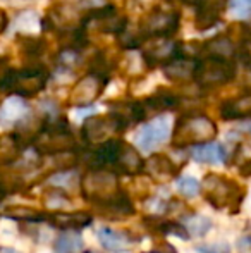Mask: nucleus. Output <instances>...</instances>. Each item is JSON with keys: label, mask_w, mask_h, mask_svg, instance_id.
<instances>
[{"label": "nucleus", "mask_w": 251, "mask_h": 253, "mask_svg": "<svg viewBox=\"0 0 251 253\" xmlns=\"http://www.w3.org/2000/svg\"><path fill=\"white\" fill-rule=\"evenodd\" d=\"M200 191L214 209L229 210L231 213L239 212L246 195L241 184L220 174H207L200 183Z\"/></svg>", "instance_id": "nucleus-1"}, {"label": "nucleus", "mask_w": 251, "mask_h": 253, "mask_svg": "<svg viewBox=\"0 0 251 253\" xmlns=\"http://www.w3.org/2000/svg\"><path fill=\"white\" fill-rule=\"evenodd\" d=\"M217 136V126L207 116H184L178 121L172 133L174 147H196V145L210 143Z\"/></svg>", "instance_id": "nucleus-2"}, {"label": "nucleus", "mask_w": 251, "mask_h": 253, "mask_svg": "<svg viewBox=\"0 0 251 253\" xmlns=\"http://www.w3.org/2000/svg\"><path fill=\"white\" fill-rule=\"evenodd\" d=\"M48 74L47 71L35 67V69L7 71L0 80V86L7 93H14L19 98H30L38 95L47 86Z\"/></svg>", "instance_id": "nucleus-3"}, {"label": "nucleus", "mask_w": 251, "mask_h": 253, "mask_svg": "<svg viewBox=\"0 0 251 253\" xmlns=\"http://www.w3.org/2000/svg\"><path fill=\"white\" fill-rule=\"evenodd\" d=\"M81 195L90 205L104 202L122 190L117 174L104 169H88L79 181Z\"/></svg>", "instance_id": "nucleus-4"}, {"label": "nucleus", "mask_w": 251, "mask_h": 253, "mask_svg": "<svg viewBox=\"0 0 251 253\" xmlns=\"http://www.w3.org/2000/svg\"><path fill=\"white\" fill-rule=\"evenodd\" d=\"M236 76V67L231 64V60L215 59L207 57L200 60L194 66L193 78L200 86L203 88H215L232 81Z\"/></svg>", "instance_id": "nucleus-5"}, {"label": "nucleus", "mask_w": 251, "mask_h": 253, "mask_svg": "<svg viewBox=\"0 0 251 253\" xmlns=\"http://www.w3.org/2000/svg\"><path fill=\"white\" fill-rule=\"evenodd\" d=\"M124 131L122 124L114 114H107V116H91L86 117L81 127V133L86 143L90 145H102L104 141L110 140L112 134Z\"/></svg>", "instance_id": "nucleus-6"}, {"label": "nucleus", "mask_w": 251, "mask_h": 253, "mask_svg": "<svg viewBox=\"0 0 251 253\" xmlns=\"http://www.w3.org/2000/svg\"><path fill=\"white\" fill-rule=\"evenodd\" d=\"M169 136H171V123L167 117L160 116L150 123H144L136 133L134 141L141 152H153L157 147L164 145Z\"/></svg>", "instance_id": "nucleus-7"}, {"label": "nucleus", "mask_w": 251, "mask_h": 253, "mask_svg": "<svg viewBox=\"0 0 251 253\" xmlns=\"http://www.w3.org/2000/svg\"><path fill=\"white\" fill-rule=\"evenodd\" d=\"M179 26V14L178 12H164V10L157 9L151 14H148L144 19L143 33L150 38H169L178 31Z\"/></svg>", "instance_id": "nucleus-8"}, {"label": "nucleus", "mask_w": 251, "mask_h": 253, "mask_svg": "<svg viewBox=\"0 0 251 253\" xmlns=\"http://www.w3.org/2000/svg\"><path fill=\"white\" fill-rule=\"evenodd\" d=\"M95 209V212L100 213L105 219H126V217H131L136 213V209H134V203L131 200L129 193H126L124 190H121L119 193H115L114 197L107 198L104 202H98L95 205H91Z\"/></svg>", "instance_id": "nucleus-9"}, {"label": "nucleus", "mask_w": 251, "mask_h": 253, "mask_svg": "<svg viewBox=\"0 0 251 253\" xmlns=\"http://www.w3.org/2000/svg\"><path fill=\"white\" fill-rule=\"evenodd\" d=\"M104 86L105 78H102L100 74H88L86 78H83V80H79L76 83L71 100L79 109L88 107L91 102H95L100 97V93L104 91Z\"/></svg>", "instance_id": "nucleus-10"}, {"label": "nucleus", "mask_w": 251, "mask_h": 253, "mask_svg": "<svg viewBox=\"0 0 251 253\" xmlns=\"http://www.w3.org/2000/svg\"><path fill=\"white\" fill-rule=\"evenodd\" d=\"M93 220V217L88 212L81 210H66V212H47V222L52 227H57L62 231H74L77 233L83 227H88Z\"/></svg>", "instance_id": "nucleus-11"}, {"label": "nucleus", "mask_w": 251, "mask_h": 253, "mask_svg": "<svg viewBox=\"0 0 251 253\" xmlns=\"http://www.w3.org/2000/svg\"><path fill=\"white\" fill-rule=\"evenodd\" d=\"M143 172H146L157 183H167L178 176L179 167L176 166L171 157L164 155V153H157V155H151L148 160H144Z\"/></svg>", "instance_id": "nucleus-12"}, {"label": "nucleus", "mask_w": 251, "mask_h": 253, "mask_svg": "<svg viewBox=\"0 0 251 253\" xmlns=\"http://www.w3.org/2000/svg\"><path fill=\"white\" fill-rule=\"evenodd\" d=\"M157 45L150 47L143 52V60L150 67L155 66H167L169 62L176 59L179 55V47L178 43L171 40V38H155Z\"/></svg>", "instance_id": "nucleus-13"}, {"label": "nucleus", "mask_w": 251, "mask_h": 253, "mask_svg": "<svg viewBox=\"0 0 251 253\" xmlns=\"http://www.w3.org/2000/svg\"><path fill=\"white\" fill-rule=\"evenodd\" d=\"M100 245L108 252L124 253L133 248V245L138 243L136 238L131 236V233L122 229H112V227H102L97 233Z\"/></svg>", "instance_id": "nucleus-14"}, {"label": "nucleus", "mask_w": 251, "mask_h": 253, "mask_svg": "<svg viewBox=\"0 0 251 253\" xmlns=\"http://www.w3.org/2000/svg\"><path fill=\"white\" fill-rule=\"evenodd\" d=\"M225 3L229 0H201L198 3V14H196V28L200 30H208L215 26V23L220 17Z\"/></svg>", "instance_id": "nucleus-15"}, {"label": "nucleus", "mask_w": 251, "mask_h": 253, "mask_svg": "<svg viewBox=\"0 0 251 253\" xmlns=\"http://www.w3.org/2000/svg\"><path fill=\"white\" fill-rule=\"evenodd\" d=\"M220 116L224 117L225 121L251 119V91L222 103Z\"/></svg>", "instance_id": "nucleus-16"}, {"label": "nucleus", "mask_w": 251, "mask_h": 253, "mask_svg": "<svg viewBox=\"0 0 251 253\" xmlns=\"http://www.w3.org/2000/svg\"><path fill=\"white\" fill-rule=\"evenodd\" d=\"M0 213L5 219L16 220V222H24V224L47 222V212H41V210H36L33 207H26V205L5 207V209H0Z\"/></svg>", "instance_id": "nucleus-17"}, {"label": "nucleus", "mask_w": 251, "mask_h": 253, "mask_svg": "<svg viewBox=\"0 0 251 253\" xmlns=\"http://www.w3.org/2000/svg\"><path fill=\"white\" fill-rule=\"evenodd\" d=\"M191 157L200 164H214V166H217V164L225 162L227 153H225V148L220 143L210 141V143L196 145V147L191 148Z\"/></svg>", "instance_id": "nucleus-18"}, {"label": "nucleus", "mask_w": 251, "mask_h": 253, "mask_svg": "<svg viewBox=\"0 0 251 253\" xmlns=\"http://www.w3.org/2000/svg\"><path fill=\"white\" fill-rule=\"evenodd\" d=\"M28 116V105L23 98L12 97L0 105V124L3 126H16L19 121Z\"/></svg>", "instance_id": "nucleus-19"}, {"label": "nucleus", "mask_w": 251, "mask_h": 253, "mask_svg": "<svg viewBox=\"0 0 251 253\" xmlns=\"http://www.w3.org/2000/svg\"><path fill=\"white\" fill-rule=\"evenodd\" d=\"M24 147L19 143L12 134H2L0 136V166H12L23 155Z\"/></svg>", "instance_id": "nucleus-20"}, {"label": "nucleus", "mask_w": 251, "mask_h": 253, "mask_svg": "<svg viewBox=\"0 0 251 253\" xmlns=\"http://www.w3.org/2000/svg\"><path fill=\"white\" fill-rule=\"evenodd\" d=\"M196 62L191 59H174L164 67V73L172 81H184L193 78Z\"/></svg>", "instance_id": "nucleus-21"}, {"label": "nucleus", "mask_w": 251, "mask_h": 253, "mask_svg": "<svg viewBox=\"0 0 251 253\" xmlns=\"http://www.w3.org/2000/svg\"><path fill=\"white\" fill-rule=\"evenodd\" d=\"M83 238L74 231H64L54 241V253H81L83 252Z\"/></svg>", "instance_id": "nucleus-22"}, {"label": "nucleus", "mask_w": 251, "mask_h": 253, "mask_svg": "<svg viewBox=\"0 0 251 253\" xmlns=\"http://www.w3.org/2000/svg\"><path fill=\"white\" fill-rule=\"evenodd\" d=\"M205 50L210 53V57L222 60H231L236 53V47L227 37H215L205 43Z\"/></svg>", "instance_id": "nucleus-23"}, {"label": "nucleus", "mask_w": 251, "mask_h": 253, "mask_svg": "<svg viewBox=\"0 0 251 253\" xmlns=\"http://www.w3.org/2000/svg\"><path fill=\"white\" fill-rule=\"evenodd\" d=\"M43 205L45 209H48V212H66L72 207V200L64 190L50 188L43 195Z\"/></svg>", "instance_id": "nucleus-24"}, {"label": "nucleus", "mask_w": 251, "mask_h": 253, "mask_svg": "<svg viewBox=\"0 0 251 253\" xmlns=\"http://www.w3.org/2000/svg\"><path fill=\"white\" fill-rule=\"evenodd\" d=\"M144 109L153 110V112H164V110H174L179 107V98L174 93H169V91H162V93H155L151 97H148L143 102Z\"/></svg>", "instance_id": "nucleus-25"}, {"label": "nucleus", "mask_w": 251, "mask_h": 253, "mask_svg": "<svg viewBox=\"0 0 251 253\" xmlns=\"http://www.w3.org/2000/svg\"><path fill=\"white\" fill-rule=\"evenodd\" d=\"M181 224L186 229V233L189 234V238L191 236H205V234L212 229V220L205 215H198V213L186 215Z\"/></svg>", "instance_id": "nucleus-26"}, {"label": "nucleus", "mask_w": 251, "mask_h": 253, "mask_svg": "<svg viewBox=\"0 0 251 253\" xmlns=\"http://www.w3.org/2000/svg\"><path fill=\"white\" fill-rule=\"evenodd\" d=\"M236 157H238V172L243 177H251V141L239 145Z\"/></svg>", "instance_id": "nucleus-27"}, {"label": "nucleus", "mask_w": 251, "mask_h": 253, "mask_svg": "<svg viewBox=\"0 0 251 253\" xmlns=\"http://www.w3.org/2000/svg\"><path fill=\"white\" fill-rule=\"evenodd\" d=\"M47 181L52 184V188H59V190H64L66 188L72 186L74 183L77 181V174L72 170H61V172H54L47 177Z\"/></svg>", "instance_id": "nucleus-28"}, {"label": "nucleus", "mask_w": 251, "mask_h": 253, "mask_svg": "<svg viewBox=\"0 0 251 253\" xmlns=\"http://www.w3.org/2000/svg\"><path fill=\"white\" fill-rule=\"evenodd\" d=\"M176 188H178L179 193L186 198H193L200 193V183H198V179H194V177H191V176L179 177L178 183H176Z\"/></svg>", "instance_id": "nucleus-29"}, {"label": "nucleus", "mask_w": 251, "mask_h": 253, "mask_svg": "<svg viewBox=\"0 0 251 253\" xmlns=\"http://www.w3.org/2000/svg\"><path fill=\"white\" fill-rule=\"evenodd\" d=\"M229 9L238 19H248L251 17V0H229Z\"/></svg>", "instance_id": "nucleus-30"}, {"label": "nucleus", "mask_w": 251, "mask_h": 253, "mask_svg": "<svg viewBox=\"0 0 251 253\" xmlns=\"http://www.w3.org/2000/svg\"><path fill=\"white\" fill-rule=\"evenodd\" d=\"M77 62H79V52L74 48H66L59 53V64L62 67H74Z\"/></svg>", "instance_id": "nucleus-31"}, {"label": "nucleus", "mask_w": 251, "mask_h": 253, "mask_svg": "<svg viewBox=\"0 0 251 253\" xmlns=\"http://www.w3.org/2000/svg\"><path fill=\"white\" fill-rule=\"evenodd\" d=\"M198 253H229L231 247L227 243H205V245H198L196 247Z\"/></svg>", "instance_id": "nucleus-32"}, {"label": "nucleus", "mask_w": 251, "mask_h": 253, "mask_svg": "<svg viewBox=\"0 0 251 253\" xmlns=\"http://www.w3.org/2000/svg\"><path fill=\"white\" fill-rule=\"evenodd\" d=\"M238 248H239V250H243V252H248V250H251V236H245V238H241V240L238 241Z\"/></svg>", "instance_id": "nucleus-33"}, {"label": "nucleus", "mask_w": 251, "mask_h": 253, "mask_svg": "<svg viewBox=\"0 0 251 253\" xmlns=\"http://www.w3.org/2000/svg\"><path fill=\"white\" fill-rule=\"evenodd\" d=\"M239 131H245V133L251 134V119H246V121H241L238 126Z\"/></svg>", "instance_id": "nucleus-34"}, {"label": "nucleus", "mask_w": 251, "mask_h": 253, "mask_svg": "<svg viewBox=\"0 0 251 253\" xmlns=\"http://www.w3.org/2000/svg\"><path fill=\"white\" fill-rule=\"evenodd\" d=\"M5 26H7V17L3 12H0V33L5 30Z\"/></svg>", "instance_id": "nucleus-35"}, {"label": "nucleus", "mask_w": 251, "mask_h": 253, "mask_svg": "<svg viewBox=\"0 0 251 253\" xmlns=\"http://www.w3.org/2000/svg\"><path fill=\"white\" fill-rule=\"evenodd\" d=\"M0 253H21V252L14 250V248H9V247H0Z\"/></svg>", "instance_id": "nucleus-36"}, {"label": "nucleus", "mask_w": 251, "mask_h": 253, "mask_svg": "<svg viewBox=\"0 0 251 253\" xmlns=\"http://www.w3.org/2000/svg\"><path fill=\"white\" fill-rule=\"evenodd\" d=\"M5 95H7V91L3 90L2 86H0V105H2V103L5 102Z\"/></svg>", "instance_id": "nucleus-37"}, {"label": "nucleus", "mask_w": 251, "mask_h": 253, "mask_svg": "<svg viewBox=\"0 0 251 253\" xmlns=\"http://www.w3.org/2000/svg\"><path fill=\"white\" fill-rule=\"evenodd\" d=\"M184 3H200L201 0H182Z\"/></svg>", "instance_id": "nucleus-38"}, {"label": "nucleus", "mask_w": 251, "mask_h": 253, "mask_svg": "<svg viewBox=\"0 0 251 253\" xmlns=\"http://www.w3.org/2000/svg\"><path fill=\"white\" fill-rule=\"evenodd\" d=\"M84 253H100V252H95V250H86Z\"/></svg>", "instance_id": "nucleus-39"}]
</instances>
